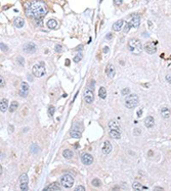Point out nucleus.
Masks as SVG:
<instances>
[{
	"instance_id": "nucleus-1",
	"label": "nucleus",
	"mask_w": 171,
	"mask_h": 191,
	"mask_svg": "<svg viewBox=\"0 0 171 191\" xmlns=\"http://www.w3.org/2000/svg\"><path fill=\"white\" fill-rule=\"evenodd\" d=\"M48 12V7L46 3L41 0H34L29 6L26 8V14L29 17H34L35 19H42L44 15Z\"/></svg>"
},
{
	"instance_id": "nucleus-2",
	"label": "nucleus",
	"mask_w": 171,
	"mask_h": 191,
	"mask_svg": "<svg viewBox=\"0 0 171 191\" xmlns=\"http://www.w3.org/2000/svg\"><path fill=\"white\" fill-rule=\"evenodd\" d=\"M128 49L130 50V52H132L135 55H139L141 53L142 51V45L141 42L139 39H131L128 42Z\"/></svg>"
},
{
	"instance_id": "nucleus-3",
	"label": "nucleus",
	"mask_w": 171,
	"mask_h": 191,
	"mask_svg": "<svg viewBox=\"0 0 171 191\" xmlns=\"http://www.w3.org/2000/svg\"><path fill=\"white\" fill-rule=\"evenodd\" d=\"M139 102V96L136 94H129L126 98H125V106L129 109H132L134 107L137 106Z\"/></svg>"
},
{
	"instance_id": "nucleus-4",
	"label": "nucleus",
	"mask_w": 171,
	"mask_h": 191,
	"mask_svg": "<svg viewBox=\"0 0 171 191\" xmlns=\"http://www.w3.org/2000/svg\"><path fill=\"white\" fill-rule=\"evenodd\" d=\"M32 73L35 77H37V78H41V77L44 76V75L46 74V70H45L44 63L40 62V63L35 65L34 67H32Z\"/></svg>"
},
{
	"instance_id": "nucleus-5",
	"label": "nucleus",
	"mask_w": 171,
	"mask_h": 191,
	"mask_svg": "<svg viewBox=\"0 0 171 191\" xmlns=\"http://www.w3.org/2000/svg\"><path fill=\"white\" fill-rule=\"evenodd\" d=\"M61 184L63 185V187L67 188V189L72 188V186H73V184H74V178L70 174L63 175V176L61 177Z\"/></svg>"
},
{
	"instance_id": "nucleus-6",
	"label": "nucleus",
	"mask_w": 171,
	"mask_h": 191,
	"mask_svg": "<svg viewBox=\"0 0 171 191\" xmlns=\"http://www.w3.org/2000/svg\"><path fill=\"white\" fill-rule=\"evenodd\" d=\"M93 88L89 86H86V88L84 89V93H83V97H84V100L86 103L90 104V103L93 102L94 100V94H93Z\"/></svg>"
},
{
	"instance_id": "nucleus-7",
	"label": "nucleus",
	"mask_w": 171,
	"mask_h": 191,
	"mask_svg": "<svg viewBox=\"0 0 171 191\" xmlns=\"http://www.w3.org/2000/svg\"><path fill=\"white\" fill-rule=\"evenodd\" d=\"M19 188L22 191H27L29 189L28 188V176L25 173L19 176Z\"/></svg>"
},
{
	"instance_id": "nucleus-8",
	"label": "nucleus",
	"mask_w": 171,
	"mask_h": 191,
	"mask_svg": "<svg viewBox=\"0 0 171 191\" xmlns=\"http://www.w3.org/2000/svg\"><path fill=\"white\" fill-rule=\"evenodd\" d=\"M81 162H82V164H84L85 166H90V164H92V162H93L92 155L89 154V153H82V154H81Z\"/></svg>"
},
{
	"instance_id": "nucleus-9",
	"label": "nucleus",
	"mask_w": 171,
	"mask_h": 191,
	"mask_svg": "<svg viewBox=\"0 0 171 191\" xmlns=\"http://www.w3.org/2000/svg\"><path fill=\"white\" fill-rule=\"evenodd\" d=\"M28 93H29V85L27 82H22L21 83V88H19V94L22 97H27Z\"/></svg>"
},
{
	"instance_id": "nucleus-10",
	"label": "nucleus",
	"mask_w": 171,
	"mask_h": 191,
	"mask_svg": "<svg viewBox=\"0 0 171 191\" xmlns=\"http://www.w3.org/2000/svg\"><path fill=\"white\" fill-rule=\"evenodd\" d=\"M129 25V27H130V29L131 28H139V25H140V19H139V17L137 14H135V15H133L132 17L130 19V21L127 23Z\"/></svg>"
},
{
	"instance_id": "nucleus-11",
	"label": "nucleus",
	"mask_w": 171,
	"mask_h": 191,
	"mask_svg": "<svg viewBox=\"0 0 171 191\" xmlns=\"http://www.w3.org/2000/svg\"><path fill=\"white\" fill-rule=\"evenodd\" d=\"M36 48L37 47L34 43L29 42V43H27V44L24 45V51H25L26 53H34V52L36 51Z\"/></svg>"
},
{
	"instance_id": "nucleus-12",
	"label": "nucleus",
	"mask_w": 171,
	"mask_h": 191,
	"mask_svg": "<svg viewBox=\"0 0 171 191\" xmlns=\"http://www.w3.org/2000/svg\"><path fill=\"white\" fill-rule=\"evenodd\" d=\"M144 50H146V53L154 54L156 53V51H157V48H156V46L153 42H149V43H146V46H144Z\"/></svg>"
},
{
	"instance_id": "nucleus-13",
	"label": "nucleus",
	"mask_w": 171,
	"mask_h": 191,
	"mask_svg": "<svg viewBox=\"0 0 171 191\" xmlns=\"http://www.w3.org/2000/svg\"><path fill=\"white\" fill-rule=\"evenodd\" d=\"M109 128H110V130H115V131H118V132H121V127H120V124L115 120L110 121Z\"/></svg>"
},
{
	"instance_id": "nucleus-14",
	"label": "nucleus",
	"mask_w": 171,
	"mask_h": 191,
	"mask_svg": "<svg viewBox=\"0 0 171 191\" xmlns=\"http://www.w3.org/2000/svg\"><path fill=\"white\" fill-rule=\"evenodd\" d=\"M106 74L109 78H114L116 75V70H115V67L113 65H108L106 67Z\"/></svg>"
},
{
	"instance_id": "nucleus-15",
	"label": "nucleus",
	"mask_w": 171,
	"mask_h": 191,
	"mask_svg": "<svg viewBox=\"0 0 171 191\" xmlns=\"http://www.w3.org/2000/svg\"><path fill=\"white\" fill-rule=\"evenodd\" d=\"M102 153H104V154H109V153L112 151V144L109 140H106V141L104 142V145H102Z\"/></svg>"
},
{
	"instance_id": "nucleus-16",
	"label": "nucleus",
	"mask_w": 171,
	"mask_h": 191,
	"mask_svg": "<svg viewBox=\"0 0 171 191\" xmlns=\"http://www.w3.org/2000/svg\"><path fill=\"white\" fill-rule=\"evenodd\" d=\"M44 190L45 191H60L61 190L60 183H58V182H53V183H51L50 185H48Z\"/></svg>"
},
{
	"instance_id": "nucleus-17",
	"label": "nucleus",
	"mask_w": 171,
	"mask_h": 191,
	"mask_svg": "<svg viewBox=\"0 0 171 191\" xmlns=\"http://www.w3.org/2000/svg\"><path fill=\"white\" fill-rule=\"evenodd\" d=\"M154 125H155V120H154V118L153 117H146V120H144V126L146 127V128H153L154 127Z\"/></svg>"
},
{
	"instance_id": "nucleus-18",
	"label": "nucleus",
	"mask_w": 171,
	"mask_h": 191,
	"mask_svg": "<svg viewBox=\"0 0 171 191\" xmlns=\"http://www.w3.org/2000/svg\"><path fill=\"white\" fill-rule=\"evenodd\" d=\"M170 115H171V111L168 107L166 106H163L161 108V116L163 118H170Z\"/></svg>"
},
{
	"instance_id": "nucleus-19",
	"label": "nucleus",
	"mask_w": 171,
	"mask_h": 191,
	"mask_svg": "<svg viewBox=\"0 0 171 191\" xmlns=\"http://www.w3.org/2000/svg\"><path fill=\"white\" fill-rule=\"evenodd\" d=\"M123 25H124V21H123V19H119V21H117V22H116V23L113 25V30H114V31H117V32H119V31L122 29Z\"/></svg>"
},
{
	"instance_id": "nucleus-20",
	"label": "nucleus",
	"mask_w": 171,
	"mask_h": 191,
	"mask_svg": "<svg viewBox=\"0 0 171 191\" xmlns=\"http://www.w3.org/2000/svg\"><path fill=\"white\" fill-rule=\"evenodd\" d=\"M8 108V101L7 99H1V102H0V111L1 113H5Z\"/></svg>"
},
{
	"instance_id": "nucleus-21",
	"label": "nucleus",
	"mask_w": 171,
	"mask_h": 191,
	"mask_svg": "<svg viewBox=\"0 0 171 191\" xmlns=\"http://www.w3.org/2000/svg\"><path fill=\"white\" fill-rule=\"evenodd\" d=\"M70 135H71V137L79 139L81 137V131L79 129H72L71 132H70Z\"/></svg>"
},
{
	"instance_id": "nucleus-22",
	"label": "nucleus",
	"mask_w": 171,
	"mask_h": 191,
	"mask_svg": "<svg viewBox=\"0 0 171 191\" xmlns=\"http://www.w3.org/2000/svg\"><path fill=\"white\" fill-rule=\"evenodd\" d=\"M14 25L16 28H22L24 25H25V22H24V19H22V17H17L14 22Z\"/></svg>"
},
{
	"instance_id": "nucleus-23",
	"label": "nucleus",
	"mask_w": 171,
	"mask_h": 191,
	"mask_svg": "<svg viewBox=\"0 0 171 191\" xmlns=\"http://www.w3.org/2000/svg\"><path fill=\"white\" fill-rule=\"evenodd\" d=\"M58 22L56 19H49L47 23V27L51 30H54V29H58Z\"/></svg>"
},
{
	"instance_id": "nucleus-24",
	"label": "nucleus",
	"mask_w": 171,
	"mask_h": 191,
	"mask_svg": "<svg viewBox=\"0 0 171 191\" xmlns=\"http://www.w3.org/2000/svg\"><path fill=\"white\" fill-rule=\"evenodd\" d=\"M132 188H133V190H136V191H139V190H146V189H148L146 186H142L141 184L139 183V182H134V183L132 184Z\"/></svg>"
},
{
	"instance_id": "nucleus-25",
	"label": "nucleus",
	"mask_w": 171,
	"mask_h": 191,
	"mask_svg": "<svg viewBox=\"0 0 171 191\" xmlns=\"http://www.w3.org/2000/svg\"><path fill=\"white\" fill-rule=\"evenodd\" d=\"M63 157H65V159H72V157H73L74 153H73V151H72L71 149H65V150L63 151Z\"/></svg>"
},
{
	"instance_id": "nucleus-26",
	"label": "nucleus",
	"mask_w": 171,
	"mask_h": 191,
	"mask_svg": "<svg viewBox=\"0 0 171 191\" xmlns=\"http://www.w3.org/2000/svg\"><path fill=\"white\" fill-rule=\"evenodd\" d=\"M110 136H111L113 139H120L121 138V132H118V131H115V130H111L110 131Z\"/></svg>"
},
{
	"instance_id": "nucleus-27",
	"label": "nucleus",
	"mask_w": 171,
	"mask_h": 191,
	"mask_svg": "<svg viewBox=\"0 0 171 191\" xmlns=\"http://www.w3.org/2000/svg\"><path fill=\"white\" fill-rule=\"evenodd\" d=\"M98 96L102 99H106L107 98V90L105 87H100V90H98Z\"/></svg>"
},
{
	"instance_id": "nucleus-28",
	"label": "nucleus",
	"mask_w": 171,
	"mask_h": 191,
	"mask_svg": "<svg viewBox=\"0 0 171 191\" xmlns=\"http://www.w3.org/2000/svg\"><path fill=\"white\" fill-rule=\"evenodd\" d=\"M17 107H19V103L17 101H12L9 106V111L10 113H14V111H16L17 109Z\"/></svg>"
},
{
	"instance_id": "nucleus-29",
	"label": "nucleus",
	"mask_w": 171,
	"mask_h": 191,
	"mask_svg": "<svg viewBox=\"0 0 171 191\" xmlns=\"http://www.w3.org/2000/svg\"><path fill=\"white\" fill-rule=\"evenodd\" d=\"M54 111H56V107H54L53 105H50L49 108H48V115H49L50 117H52V116L54 115Z\"/></svg>"
},
{
	"instance_id": "nucleus-30",
	"label": "nucleus",
	"mask_w": 171,
	"mask_h": 191,
	"mask_svg": "<svg viewBox=\"0 0 171 191\" xmlns=\"http://www.w3.org/2000/svg\"><path fill=\"white\" fill-rule=\"evenodd\" d=\"M82 57H83V54L80 52V53H78L77 55H76L75 57H74V59H73L74 62H79V61H80L81 59H82Z\"/></svg>"
},
{
	"instance_id": "nucleus-31",
	"label": "nucleus",
	"mask_w": 171,
	"mask_h": 191,
	"mask_svg": "<svg viewBox=\"0 0 171 191\" xmlns=\"http://www.w3.org/2000/svg\"><path fill=\"white\" fill-rule=\"evenodd\" d=\"M130 93V89L129 88H124L122 90V95H128Z\"/></svg>"
},
{
	"instance_id": "nucleus-32",
	"label": "nucleus",
	"mask_w": 171,
	"mask_h": 191,
	"mask_svg": "<svg viewBox=\"0 0 171 191\" xmlns=\"http://www.w3.org/2000/svg\"><path fill=\"white\" fill-rule=\"evenodd\" d=\"M92 185L96 186V187H98V186H100V180H98V179H94L93 181H92Z\"/></svg>"
},
{
	"instance_id": "nucleus-33",
	"label": "nucleus",
	"mask_w": 171,
	"mask_h": 191,
	"mask_svg": "<svg viewBox=\"0 0 171 191\" xmlns=\"http://www.w3.org/2000/svg\"><path fill=\"white\" fill-rule=\"evenodd\" d=\"M0 47H1V50L2 51H4V52H6L7 51V46H6L5 44H3V43H1V44H0Z\"/></svg>"
},
{
	"instance_id": "nucleus-34",
	"label": "nucleus",
	"mask_w": 171,
	"mask_h": 191,
	"mask_svg": "<svg viewBox=\"0 0 171 191\" xmlns=\"http://www.w3.org/2000/svg\"><path fill=\"white\" fill-rule=\"evenodd\" d=\"M129 30H130V27L127 23H125V27H124V33H128Z\"/></svg>"
},
{
	"instance_id": "nucleus-35",
	"label": "nucleus",
	"mask_w": 171,
	"mask_h": 191,
	"mask_svg": "<svg viewBox=\"0 0 171 191\" xmlns=\"http://www.w3.org/2000/svg\"><path fill=\"white\" fill-rule=\"evenodd\" d=\"M56 52H61V51H62V45H60V44L56 45Z\"/></svg>"
},
{
	"instance_id": "nucleus-36",
	"label": "nucleus",
	"mask_w": 171,
	"mask_h": 191,
	"mask_svg": "<svg viewBox=\"0 0 171 191\" xmlns=\"http://www.w3.org/2000/svg\"><path fill=\"white\" fill-rule=\"evenodd\" d=\"M75 190L76 191H85V187H84V186H81L80 185V186H78V187L76 188Z\"/></svg>"
},
{
	"instance_id": "nucleus-37",
	"label": "nucleus",
	"mask_w": 171,
	"mask_h": 191,
	"mask_svg": "<svg viewBox=\"0 0 171 191\" xmlns=\"http://www.w3.org/2000/svg\"><path fill=\"white\" fill-rule=\"evenodd\" d=\"M4 85H5V83H4V79L1 77V78H0V87L2 88V87H4Z\"/></svg>"
},
{
	"instance_id": "nucleus-38",
	"label": "nucleus",
	"mask_w": 171,
	"mask_h": 191,
	"mask_svg": "<svg viewBox=\"0 0 171 191\" xmlns=\"http://www.w3.org/2000/svg\"><path fill=\"white\" fill-rule=\"evenodd\" d=\"M17 62H19H19H21V65H24V59H23V57H22V56H19V57H17Z\"/></svg>"
},
{
	"instance_id": "nucleus-39",
	"label": "nucleus",
	"mask_w": 171,
	"mask_h": 191,
	"mask_svg": "<svg viewBox=\"0 0 171 191\" xmlns=\"http://www.w3.org/2000/svg\"><path fill=\"white\" fill-rule=\"evenodd\" d=\"M166 81H167V82L169 83V84H171V75H170V74L166 76Z\"/></svg>"
},
{
	"instance_id": "nucleus-40",
	"label": "nucleus",
	"mask_w": 171,
	"mask_h": 191,
	"mask_svg": "<svg viewBox=\"0 0 171 191\" xmlns=\"http://www.w3.org/2000/svg\"><path fill=\"white\" fill-rule=\"evenodd\" d=\"M114 1H115L116 5H121L122 2H123V0H114Z\"/></svg>"
},
{
	"instance_id": "nucleus-41",
	"label": "nucleus",
	"mask_w": 171,
	"mask_h": 191,
	"mask_svg": "<svg viewBox=\"0 0 171 191\" xmlns=\"http://www.w3.org/2000/svg\"><path fill=\"white\" fill-rule=\"evenodd\" d=\"M141 113H142V109H139V111H137V117H140V116H141Z\"/></svg>"
},
{
	"instance_id": "nucleus-42",
	"label": "nucleus",
	"mask_w": 171,
	"mask_h": 191,
	"mask_svg": "<svg viewBox=\"0 0 171 191\" xmlns=\"http://www.w3.org/2000/svg\"><path fill=\"white\" fill-rule=\"evenodd\" d=\"M108 49H109L108 47H105L104 48V52H108Z\"/></svg>"
},
{
	"instance_id": "nucleus-43",
	"label": "nucleus",
	"mask_w": 171,
	"mask_h": 191,
	"mask_svg": "<svg viewBox=\"0 0 171 191\" xmlns=\"http://www.w3.org/2000/svg\"><path fill=\"white\" fill-rule=\"evenodd\" d=\"M112 38V35H108V36H107V39H111Z\"/></svg>"
},
{
	"instance_id": "nucleus-44",
	"label": "nucleus",
	"mask_w": 171,
	"mask_h": 191,
	"mask_svg": "<svg viewBox=\"0 0 171 191\" xmlns=\"http://www.w3.org/2000/svg\"><path fill=\"white\" fill-rule=\"evenodd\" d=\"M146 1H150V0H146Z\"/></svg>"
}]
</instances>
